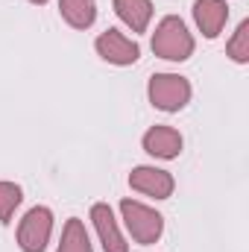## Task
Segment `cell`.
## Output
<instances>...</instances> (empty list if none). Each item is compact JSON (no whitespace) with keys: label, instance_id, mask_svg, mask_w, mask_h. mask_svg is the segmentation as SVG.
Segmentation results:
<instances>
[{"label":"cell","instance_id":"9a60e30c","mask_svg":"<svg viewBox=\"0 0 249 252\" xmlns=\"http://www.w3.org/2000/svg\"><path fill=\"white\" fill-rule=\"evenodd\" d=\"M30 3H35V6H44V3H47V0H30Z\"/></svg>","mask_w":249,"mask_h":252},{"label":"cell","instance_id":"8fae6325","mask_svg":"<svg viewBox=\"0 0 249 252\" xmlns=\"http://www.w3.org/2000/svg\"><path fill=\"white\" fill-rule=\"evenodd\" d=\"M59 15L67 27L88 30L97 21V0H59Z\"/></svg>","mask_w":249,"mask_h":252},{"label":"cell","instance_id":"3957f363","mask_svg":"<svg viewBox=\"0 0 249 252\" xmlns=\"http://www.w3.org/2000/svg\"><path fill=\"white\" fill-rule=\"evenodd\" d=\"M147 94L158 112H182L190 103V82L179 73H153Z\"/></svg>","mask_w":249,"mask_h":252},{"label":"cell","instance_id":"8992f818","mask_svg":"<svg viewBox=\"0 0 249 252\" xmlns=\"http://www.w3.org/2000/svg\"><path fill=\"white\" fill-rule=\"evenodd\" d=\"M91 223L100 235V244L106 252H129V244L126 238L121 235V226L115 220V211L109 202H94L91 205Z\"/></svg>","mask_w":249,"mask_h":252},{"label":"cell","instance_id":"5bb4252c","mask_svg":"<svg viewBox=\"0 0 249 252\" xmlns=\"http://www.w3.org/2000/svg\"><path fill=\"white\" fill-rule=\"evenodd\" d=\"M226 53H229L238 64H247L249 62V21H241V27L235 30L232 41L226 44Z\"/></svg>","mask_w":249,"mask_h":252},{"label":"cell","instance_id":"7a4b0ae2","mask_svg":"<svg viewBox=\"0 0 249 252\" xmlns=\"http://www.w3.org/2000/svg\"><path fill=\"white\" fill-rule=\"evenodd\" d=\"M121 214H124V223L129 229V235H132V241L141 244V247L156 244L161 238V232H164V217L156 208H150V205H144L138 199H124Z\"/></svg>","mask_w":249,"mask_h":252},{"label":"cell","instance_id":"6da1fadb","mask_svg":"<svg viewBox=\"0 0 249 252\" xmlns=\"http://www.w3.org/2000/svg\"><path fill=\"white\" fill-rule=\"evenodd\" d=\"M153 53L167 62H185L193 56V35L187 32L182 18L167 15L158 21V27L153 32Z\"/></svg>","mask_w":249,"mask_h":252},{"label":"cell","instance_id":"9c48e42d","mask_svg":"<svg viewBox=\"0 0 249 252\" xmlns=\"http://www.w3.org/2000/svg\"><path fill=\"white\" fill-rule=\"evenodd\" d=\"M193 21L205 38H217L229 21V6L226 0H196L193 3Z\"/></svg>","mask_w":249,"mask_h":252},{"label":"cell","instance_id":"277c9868","mask_svg":"<svg viewBox=\"0 0 249 252\" xmlns=\"http://www.w3.org/2000/svg\"><path fill=\"white\" fill-rule=\"evenodd\" d=\"M53 235V211L47 205H35L18 223V247L24 252H44Z\"/></svg>","mask_w":249,"mask_h":252},{"label":"cell","instance_id":"4fadbf2b","mask_svg":"<svg viewBox=\"0 0 249 252\" xmlns=\"http://www.w3.org/2000/svg\"><path fill=\"white\" fill-rule=\"evenodd\" d=\"M24 199V190L15 182H0V223H12L15 217V208L21 205Z\"/></svg>","mask_w":249,"mask_h":252},{"label":"cell","instance_id":"ba28073f","mask_svg":"<svg viewBox=\"0 0 249 252\" xmlns=\"http://www.w3.org/2000/svg\"><path fill=\"white\" fill-rule=\"evenodd\" d=\"M144 150L153 158H164V161L179 158V153H182V135L173 126H153V129L144 132Z\"/></svg>","mask_w":249,"mask_h":252},{"label":"cell","instance_id":"52a82bcc","mask_svg":"<svg viewBox=\"0 0 249 252\" xmlns=\"http://www.w3.org/2000/svg\"><path fill=\"white\" fill-rule=\"evenodd\" d=\"M129 188L138 190V193H144V196H156V199H167L173 188H176V182H173V176L167 173V170H161V167H135L132 173H129Z\"/></svg>","mask_w":249,"mask_h":252},{"label":"cell","instance_id":"30bf717a","mask_svg":"<svg viewBox=\"0 0 249 252\" xmlns=\"http://www.w3.org/2000/svg\"><path fill=\"white\" fill-rule=\"evenodd\" d=\"M118 18L124 21L132 32H147L153 21V3L150 0H112Z\"/></svg>","mask_w":249,"mask_h":252},{"label":"cell","instance_id":"5b68a950","mask_svg":"<svg viewBox=\"0 0 249 252\" xmlns=\"http://www.w3.org/2000/svg\"><path fill=\"white\" fill-rule=\"evenodd\" d=\"M94 47H97L100 59H106L109 64H118V67L135 64L141 59V47H138L129 35H124L121 30H106V32H100V38L94 41Z\"/></svg>","mask_w":249,"mask_h":252},{"label":"cell","instance_id":"7c38bea8","mask_svg":"<svg viewBox=\"0 0 249 252\" xmlns=\"http://www.w3.org/2000/svg\"><path fill=\"white\" fill-rule=\"evenodd\" d=\"M59 252H94L91 250V238L85 232V223L79 217H70L62 229V244Z\"/></svg>","mask_w":249,"mask_h":252}]
</instances>
